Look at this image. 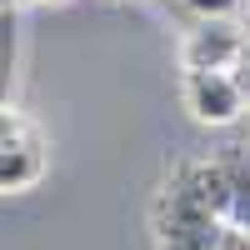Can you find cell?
<instances>
[{
	"mask_svg": "<svg viewBox=\"0 0 250 250\" xmlns=\"http://www.w3.org/2000/svg\"><path fill=\"white\" fill-rule=\"evenodd\" d=\"M195 20H235L245 10V0H185Z\"/></svg>",
	"mask_w": 250,
	"mask_h": 250,
	"instance_id": "cell-4",
	"label": "cell"
},
{
	"mask_svg": "<svg viewBox=\"0 0 250 250\" xmlns=\"http://www.w3.org/2000/svg\"><path fill=\"white\" fill-rule=\"evenodd\" d=\"M245 40L250 35L235 20H195L180 40V70H235Z\"/></svg>",
	"mask_w": 250,
	"mask_h": 250,
	"instance_id": "cell-2",
	"label": "cell"
},
{
	"mask_svg": "<svg viewBox=\"0 0 250 250\" xmlns=\"http://www.w3.org/2000/svg\"><path fill=\"white\" fill-rule=\"evenodd\" d=\"M180 95H185V110H190L195 125H235L245 120L250 100L240 90V75L235 70H185L180 80Z\"/></svg>",
	"mask_w": 250,
	"mask_h": 250,
	"instance_id": "cell-1",
	"label": "cell"
},
{
	"mask_svg": "<svg viewBox=\"0 0 250 250\" xmlns=\"http://www.w3.org/2000/svg\"><path fill=\"white\" fill-rule=\"evenodd\" d=\"M20 125H25V120H20L15 110H0V140H10V135L20 130Z\"/></svg>",
	"mask_w": 250,
	"mask_h": 250,
	"instance_id": "cell-5",
	"label": "cell"
},
{
	"mask_svg": "<svg viewBox=\"0 0 250 250\" xmlns=\"http://www.w3.org/2000/svg\"><path fill=\"white\" fill-rule=\"evenodd\" d=\"M40 5H65V0H40Z\"/></svg>",
	"mask_w": 250,
	"mask_h": 250,
	"instance_id": "cell-7",
	"label": "cell"
},
{
	"mask_svg": "<svg viewBox=\"0 0 250 250\" xmlns=\"http://www.w3.org/2000/svg\"><path fill=\"white\" fill-rule=\"evenodd\" d=\"M235 75H240V90H245V100H250V40H245V55H240Z\"/></svg>",
	"mask_w": 250,
	"mask_h": 250,
	"instance_id": "cell-6",
	"label": "cell"
},
{
	"mask_svg": "<svg viewBox=\"0 0 250 250\" xmlns=\"http://www.w3.org/2000/svg\"><path fill=\"white\" fill-rule=\"evenodd\" d=\"M45 175V155H40V140L30 125H20L10 140H0V195L30 190V185Z\"/></svg>",
	"mask_w": 250,
	"mask_h": 250,
	"instance_id": "cell-3",
	"label": "cell"
},
{
	"mask_svg": "<svg viewBox=\"0 0 250 250\" xmlns=\"http://www.w3.org/2000/svg\"><path fill=\"white\" fill-rule=\"evenodd\" d=\"M0 5H5V0H0Z\"/></svg>",
	"mask_w": 250,
	"mask_h": 250,
	"instance_id": "cell-8",
	"label": "cell"
}]
</instances>
